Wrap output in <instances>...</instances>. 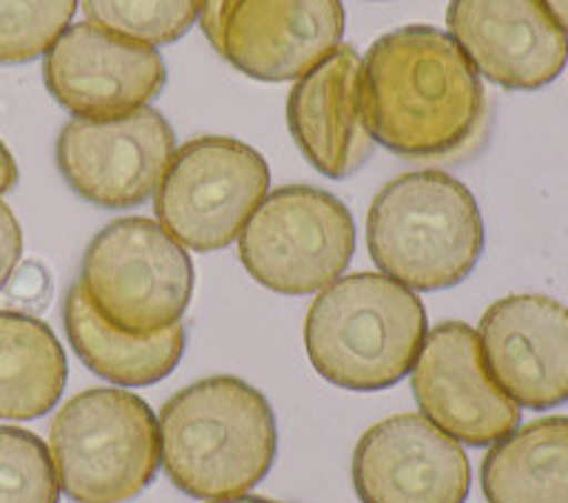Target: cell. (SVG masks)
I'll use <instances>...</instances> for the list:
<instances>
[{
    "mask_svg": "<svg viewBox=\"0 0 568 503\" xmlns=\"http://www.w3.org/2000/svg\"><path fill=\"white\" fill-rule=\"evenodd\" d=\"M362 105L373 140L409 160L466 149L486 114L478 71L453 34L400 27L362 60Z\"/></svg>",
    "mask_w": 568,
    "mask_h": 503,
    "instance_id": "1",
    "label": "cell"
},
{
    "mask_svg": "<svg viewBox=\"0 0 568 503\" xmlns=\"http://www.w3.org/2000/svg\"><path fill=\"white\" fill-rule=\"evenodd\" d=\"M160 464L180 492L200 501L245 495L276 461V415L236 375H211L160 410Z\"/></svg>",
    "mask_w": 568,
    "mask_h": 503,
    "instance_id": "2",
    "label": "cell"
},
{
    "mask_svg": "<svg viewBox=\"0 0 568 503\" xmlns=\"http://www.w3.org/2000/svg\"><path fill=\"white\" fill-rule=\"evenodd\" d=\"M424 302L384 273L338 276L304 322V348L322 379L353 393L398 384L426 342Z\"/></svg>",
    "mask_w": 568,
    "mask_h": 503,
    "instance_id": "3",
    "label": "cell"
},
{
    "mask_svg": "<svg viewBox=\"0 0 568 503\" xmlns=\"http://www.w3.org/2000/svg\"><path fill=\"white\" fill-rule=\"evenodd\" d=\"M367 245L384 276L409 291H446L478 265L484 217L464 182L446 171H413L375 194Z\"/></svg>",
    "mask_w": 568,
    "mask_h": 503,
    "instance_id": "4",
    "label": "cell"
},
{
    "mask_svg": "<svg viewBox=\"0 0 568 503\" xmlns=\"http://www.w3.org/2000/svg\"><path fill=\"white\" fill-rule=\"evenodd\" d=\"M49 452L60 490L74 503H129L154 484L160 430L140 395L94 388L60 406Z\"/></svg>",
    "mask_w": 568,
    "mask_h": 503,
    "instance_id": "5",
    "label": "cell"
},
{
    "mask_svg": "<svg viewBox=\"0 0 568 503\" xmlns=\"http://www.w3.org/2000/svg\"><path fill=\"white\" fill-rule=\"evenodd\" d=\"M78 282L111 328L151 335L180 324L194 293V265L165 228L125 217L91 239Z\"/></svg>",
    "mask_w": 568,
    "mask_h": 503,
    "instance_id": "6",
    "label": "cell"
},
{
    "mask_svg": "<svg viewBox=\"0 0 568 503\" xmlns=\"http://www.w3.org/2000/svg\"><path fill=\"white\" fill-rule=\"evenodd\" d=\"M355 253V222L338 197L284 185L258 202L240 233L245 271L284 296H307L336 282Z\"/></svg>",
    "mask_w": 568,
    "mask_h": 503,
    "instance_id": "7",
    "label": "cell"
},
{
    "mask_svg": "<svg viewBox=\"0 0 568 503\" xmlns=\"http://www.w3.org/2000/svg\"><path fill=\"white\" fill-rule=\"evenodd\" d=\"M271 188V168L256 149L231 137L182 145L154 194L160 225L196 253L236 242Z\"/></svg>",
    "mask_w": 568,
    "mask_h": 503,
    "instance_id": "8",
    "label": "cell"
},
{
    "mask_svg": "<svg viewBox=\"0 0 568 503\" xmlns=\"http://www.w3.org/2000/svg\"><path fill=\"white\" fill-rule=\"evenodd\" d=\"M174 154V129L149 105L116 120L74 117L54 145L65 185L91 205L109 211L149 202Z\"/></svg>",
    "mask_w": 568,
    "mask_h": 503,
    "instance_id": "9",
    "label": "cell"
},
{
    "mask_svg": "<svg viewBox=\"0 0 568 503\" xmlns=\"http://www.w3.org/2000/svg\"><path fill=\"white\" fill-rule=\"evenodd\" d=\"M45 89L80 120H116L156 98L165 85V60L154 46L78 23L43 60Z\"/></svg>",
    "mask_w": 568,
    "mask_h": 503,
    "instance_id": "10",
    "label": "cell"
},
{
    "mask_svg": "<svg viewBox=\"0 0 568 503\" xmlns=\"http://www.w3.org/2000/svg\"><path fill=\"white\" fill-rule=\"evenodd\" d=\"M409 375L420 413L455 441L491 446L520 426V406L495 384L478 330L469 324L429 330Z\"/></svg>",
    "mask_w": 568,
    "mask_h": 503,
    "instance_id": "11",
    "label": "cell"
},
{
    "mask_svg": "<svg viewBox=\"0 0 568 503\" xmlns=\"http://www.w3.org/2000/svg\"><path fill=\"white\" fill-rule=\"evenodd\" d=\"M353 486L362 503H466L471 466L453 435L404 413L369 426L355 444Z\"/></svg>",
    "mask_w": 568,
    "mask_h": 503,
    "instance_id": "12",
    "label": "cell"
},
{
    "mask_svg": "<svg viewBox=\"0 0 568 503\" xmlns=\"http://www.w3.org/2000/svg\"><path fill=\"white\" fill-rule=\"evenodd\" d=\"M342 0H227L216 52L267 83L298 80L342 46Z\"/></svg>",
    "mask_w": 568,
    "mask_h": 503,
    "instance_id": "13",
    "label": "cell"
},
{
    "mask_svg": "<svg viewBox=\"0 0 568 503\" xmlns=\"http://www.w3.org/2000/svg\"><path fill=\"white\" fill-rule=\"evenodd\" d=\"M446 27L475 71L509 91H537L560 78L568 34L542 0H449Z\"/></svg>",
    "mask_w": 568,
    "mask_h": 503,
    "instance_id": "14",
    "label": "cell"
},
{
    "mask_svg": "<svg viewBox=\"0 0 568 503\" xmlns=\"http://www.w3.org/2000/svg\"><path fill=\"white\" fill-rule=\"evenodd\" d=\"M480 350L491 379L517 406L555 410L568 401V308L540 293H517L480 319Z\"/></svg>",
    "mask_w": 568,
    "mask_h": 503,
    "instance_id": "15",
    "label": "cell"
},
{
    "mask_svg": "<svg viewBox=\"0 0 568 503\" xmlns=\"http://www.w3.org/2000/svg\"><path fill=\"white\" fill-rule=\"evenodd\" d=\"M287 129L318 174L347 180L375 149L362 105V58L338 46L287 94Z\"/></svg>",
    "mask_w": 568,
    "mask_h": 503,
    "instance_id": "16",
    "label": "cell"
},
{
    "mask_svg": "<svg viewBox=\"0 0 568 503\" xmlns=\"http://www.w3.org/2000/svg\"><path fill=\"white\" fill-rule=\"evenodd\" d=\"M63 324L69 344L80 355V362L98 373L100 379L123 388H149L174 373L185 353V328L162 330L151 335H129L111 328L98 310L91 308L80 282L65 293Z\"/></svg>",
    "mask_w": 568,
    "mask_h": 503,
    "instance_id": "17",
    "label": "cell"
},
{
    "mask_svg": "<svg viewBox=\"0 0 568 503\" xmlns=\"http://www.w3.org/2000/svg\"><path fill=\"white\" fill-rule=\"evenodd\" d=\"M489 503H568V415L517 426L480 466Z\"/></svg>",
    "mask_w": 568,
    "mask_h": 503,
    "instance_id": "18",
    "label": "cell"
},
{
    "mask_svg": "<svg viewBox=\"0 0 568 503\" xmlns=\"http://www.w3.org/2000/svg\"><path fill=\"white\" fill-rule=\"evenodd\" d=\"M65 379L69 364L52 328L29 313L0 310V419L52 413Z\"/></svg>",
    "mask_w": 568,
    "mask_h": 503,
    "instance_id": "19",
    "label": "cell"
},
{
    "mask_svg": "<svg viewBox=\"0 0 568 503\" xmlns=\"http://www.w3.org/2000/svg\"><path fill=\"white\" fill-rule=\"evenodd\" d=\"M89 23L145 46H169L196 23L200 0H80Z\"/></svg>",
    "mask_w": 568,
    "mask_h": 503,
    "instance_id": "20",
    "label": "cell"
},
{
    "mask_svg": "<svg viewBox=\"0 0 568 503\" xmlns=\"http://www.w3.org/2000/svg\"><path fill=\"white\" fill-rule=\"evenodd\" d=\"M78 0H0V63H29L54 46Z\"/></svg>",
    "mask_w": 568,
    "mask_h": 503,
    "instance_id": "21",
    "label": "cell"
},
{
    "mask_svg": "<svg viewBox=\"0 0 568 503\" xmlns=\"http://www.w3.org/2000/svg\"><path fill=\"white\" fill-rule=\"evenodd\" d=\"M52 452L20 426H0V503H58Z\"/></svg>",
    "mask_w": 568,
    "mask_h": 503,
    "instance_id": "22",
    "label": "cell"
},
{
    "mask_svg": "<svg viewBox=\"0 0 568 503\" xmlns=\"http://www.w3.org/2000/svg\"><path fill=\"white\" fill-rule=\"evenodd\" d=\"M7 291L12 302L23 304V308H43L52 293V279L40 262H23L20 268H14Z\"/></svg>",
    "mask_w": 568,
    "mask_h": 503,
    "instance_id": "23",
    "label": "cell"
},
{
    "mask_svg": "<svg viewBox=\"0 0 568 503\" xmlns=\"http://www.w3.org/2000/svg\"><path fill=\"white\" fill-rule=\"evenodd\" d=\"M20 253H23V233H20L12 208L0 200V291H7L9 279L20 262Z\"/></svg>",
    "mask_w": 568,
    "mask_h": 503,
    "instance_id": "24",
    "label": "cell"
},
{
    "mask_svg": "<svg viewBox=\"0 0 568 503\" xmlns=\"http://www.w3.org/2000/svg\"><path fill=\"white\" fill-rule=\"evenodd\" d=\"M18 185V165H14V157L9 154V149L0 142V194H7Z\"/></svg>",
    "mask_w": 568,
    "mask_h": 503,
    "instance_id": "25",
    "label": "cell"
},
{
    "mask_svg": "<svg viewBox=\"0 0 568 503\" xmlns=\"http://www.w3.org/2000/svg\"><path fill=\"white\" fill-rule=\"evenodd\" d=\"M542 7L555 18L557 27L568 34V0H542Z\"/></svg>",
    "mask_w": 568,
    "mask_h": 503,
    "instance_id": "26",
    "label": "cell"
},
{
    "mask_svg": "<svg viewBox=\"0 0 568 503\" xmlns=\"http://www.w3.org/2000/svg\"><path fill=\"white\" fill-rule=\"evenodd\" d=\"M207 503H276V501H267V497H253V495H236V497H220V501H207Z\"/></svg>",
    "mask_w": 568,
    "mask_h": 503,
    "instance_id": "27",
    "label": "cell"
}]
</instances>
